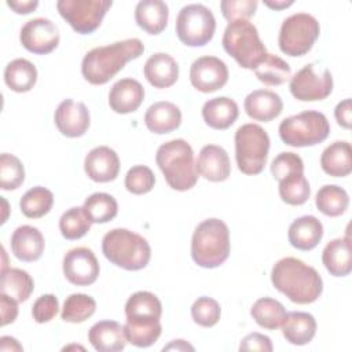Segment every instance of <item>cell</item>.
<instances>
[{
    "label": "cell",
    "mask_w": 352,
    "mask_h": 352,
    "mask_svg": "<svg viewBox=\"0 0 352 352\" xmlns=\"http://www.w3.org/2000/svg\"><path fill=\"white\" fill-rule=\"evenodd\" d=\"M221 43L224 51L243 69L254 70L267 54L257 28L246 19L228 22Z\"/></svg>",
    "instance_id": "8992f818"
},
{
    "label": "cell",
    "mask_w": 352,
    "mask_h": 352,
    "mask_svg": "<svg viewBox=\"0 0 352 352\" xmlns=\"http://www.w3.org/2000/svg\"><path fill=\"white\" fill-rule=\"evenodd\" d=\"M59 30L56 25L47 18H33L28 21L19 33L23 48L37 55L52 52L59 44Z\"/></svg>",
    "instance_id": "5bb4252c"
},
{
    "label": "cell",
    "mask_w": 352,
    "mask_h": 352,
    "mask_svg": "<svg viewBox=\"0 0 352 352\" xmlns=\"http://www.w3.org/2000/svg\"><path fill=\"white\" fill-rule=\"evenodd\" d=\"M254 74L265 85H282L292 76V69L286 60L267 52L254 67Z\"/></svg>",
    "instance_id": "8d00e7d4"
},
{
    "label": "cell",
    "mask_w": 352,
    "mask_h": 352,
    "mask_svg": "<svg viewBox=\"0 0 352 352\" xmlns=\"http://www.w3.org/2000/svg\"><path fill=\"white\" fill-rule=\"evenodd\" d=\"M274 349L271 338L261 333H250L242 338L239 344V351H261L271 352Z\"/></svg>",
    "instance_id": "c3c4849f"
},
{
    "label": "cell",
    "mask_w": 352,
    "mask_h": 352,
    "mask_svg": "<svg viewBox=\"0 0 352 352\" xmlns=\"http://www.w3.org/2000/svg\"><path fill=\"white\" fill-rule=\"evenodd\" d=\"M44 246L45 241L41 231L33 226H19L11 235V250L21 261L32 263L38 260Z\"/></svg>",
    "instance_id": "44dd1931"
},
{
    "label": "cell",
    "mask_w": 352,
    "mask_h": 352,
    "mask_svg": "<svg viewBox=\"0 0 352 352\" xmlns=\"http://www.w3.org/2000/svg\"><path fill=\"white\" fill-rule=\"evenodd\" d=\"M289 88L297 100H323L333 91V77L329 69L318 72L314 63H308L290 78Z\"/></svg>",
    "instance_id": "4fadbf2b"
},
{
    "label": "cell",
    "mask_w": 352,
    "mask_h": 352,
    "mask_svg": "<svg viewBox=\"0 0 352 352\" xmlns=\"http://www.w3.org/2000/svg\"><path fill=\"white\" fill-rule=\"evenodd\" d=\"M282 334L293 345H305L312 341L316 333L314 315L301 311L287 312L282 322Z\"/></svg>",
    "instance_id": "f1b7e54d"
},
{
    "label": "cell",
    "mask_w": 352,
    "mask_h": 352,
    "mask_svg": "<svg viewBox=\"0 0 352 352\" xmlns=\"http://www.w3.org/2000/svg\"><path fill=\"white\" fill-rule=\"evenodd\" d=\"M34 282L33 278L21 268H6L1 270L0 292L12 297L18 302L26 301L33 293Z\"/></svg>",
    "instance_id": "836d02e7"
},
{
    "label": "cell",
    "mask_w": 352,
    "mask_h": 352,
    "mask_svg": "<svg viewBox=\"0 0 352 352\" xmlns=\"http://www.w3.org/2000/svg\"><path fill=\"white\" fill-rule=\"evenodd\" d=\"M175 28L179 40L184 45L202 47L212 40L216 30V19L206 6L192 3L179 11Z\"/></svg>",
    "instance_id": "8fae6325"
},
{
    "label": "cell",
    "mask_w": 352,
    "mask_h": 352,
    "mask_svg": "<svg viewBox=\"0 0 352 352\" xmlns=\"http://www.w3.org/2000/svg\"><path fill=\"white\" fill-rule=\"evenodd\" d=\"M320 33L316 18L307 12H297L287 16L280 26L278 44L289 56H302L311 51Z\"/></svg>",
    "instance_id": "30bf717a"
},
{
    "label": "cell",
    "mask_w": 352,
    "mask_h": 352,
    "mask_svg": "<svg viewBox=\"0 0 352 352\" xmlns=\"http://www.w3.org/2000/svg\"><path fill=\"white\" fill-rule=\"evenodd\" d=\"M124 330L128 342L138 348H147L157 342L162 326L160 320H126Z\"/></svg>",
    "instance_id": "f35d334b"
},
{
    "label": "cell",
    "mask_w": 352,
    "mask_h": 352,
    "mask_svg": "<svg viewBox=\"0 0 352 352\" xmlns=\"http://www.w3.org/2000/svg\"><path fill=\"white\" fill-rule=\"evenodd\" d=\"M258 1L256 0H223L220 3L221 14L228 21H239V19H249L254 15L257 10Z\"/></svg>",
    "instance_id": "bcb514c9"
},
{
    "label": "cell",
    "mask_w": 352,
    "mask_h": 352,
    "mask_svg": "<svg viewBox=\"0 0 352 352\" xmlns=\"http://www.w3.org/2000/svg\"><path fill=\"white\" fill-rule=\"evenodd\" d=\"M220 304L212 297H198L191 305L192 320L202 327H213L220 320Z\"/></svg>",
    "instance_id": "ee69618b"
},
{
    "label": "cell",
    "mask_w": 352,
    "mask_h": 352,
    "mask_svg": "<svg viewBox=\"0 0 352 352\" xmlns=\"http://www.w3.org/2000/svg\"><path fill=\"white\" fill-rule=\"evenodd\" d=\"M271 173L279 182V195L283 202L298 206L308 201L311 187L304 176V162L292 151L278 154L271 162Z\"/></svg>",
    "instance_id": "52a82bcc"
},
{
    "label": "cell",
    "mask_w": 352,
    "mask_h": 352,
    "mask_svg": "<svg viewBox=\"0 0 352 352\" xmlns=\"http://www.w3.org/2000/svg\"><path fill=\"white\" fill-rule=\"evenodd\" d=\"M25 180V169L19 158L3 153L0 155V187L3 190H15Z\"/></svg>",
    "instance_id": "7bdbcfd3"
},
{
    "label": "cell",
    "mask_w": 352,
    "mask_h": 352,
    "mask_svg": "<svg viewBox=\"0 0 352 352\" xmlns=\"http://www.w3.org/2000/svg\"><path fill=\"white\" fill-rule=\"evenodd\" d=\"M264 4L272 10H283V8H287L289 6L293 4V0H289V1H285V0H280V1H270V0H265Z\"/></svg>",
    "instance_id": "11a10c76"
},
{
    "label": "cell",
    "mask_w": 352,
    "mask_h": 352,
    "mask_svg": "<svg viewBox=\"0 0 352 352\" xmlns=\"http://www.w3.org/2000/svg\"><path fill=\"white\" fill-rule=\"evenodd\" d=\"M168 6L161 0H142L135 8V21L148 34H160L168 23Z\"/></svg>",
    "instance_id": "f546056e"
},
{
    "label": "cell",
    "mask_w": 352,
    "mask_h": 352,
    "mask_svg": "<svg viewBox=\"0 0 352 352\" xmlns=\"http://www.w3.org/2000/svg\"><path fill=\"white\" fill-rule=\"evenodd\" d=\"M235 160L238 169L245 175L263 172L268 151L270 136L257 124H243L235 132Z\"/></svg>",
    "instance_id": "9c48e42d"
},
{
    "label": "cell",
    "mask_w": 352,
    "mask_h": 352,
    "mask_svg": "<svg viewBox=\"0 0 352 352\" xmlns=\"http://www.w3.org/2000/svg\"><path fill=\"white\" fill-rule=\"evenodd\" d=\"M102 252L110 263L126 271L142 270L151 258V248L146 238L126 228H113L106 232Z\"/></svg>",
    "instance_id": "277c9868"
},
{
    "label": "cell",
    "mask_w": 352,
    "mask_h": 352,
    "mask_svg": "<svg viewBox=\"0 0 352 352\" xmlns=\"http://www.w3.org/2000/svg\"><path fill=\"white\" fill-rule=\"evenodd\" d=\"M4 81L14 92H28L37 81V69L30 60L16 58L6 66Z\"/></svg>",
    "instance_id": "d6a6232c"
},
{
    "label": "cell",
    "mask_w": 352,
    "mask_h": 352,
    "mask_svg": "<svg viewBox=\"0 0 352 352\" xmlns=\"http://www.w3.org/2000/svg\"><path fill=\"white\" fill-rule=\"evenodd\" d=\"M52 204L54 194L45 187L36 186L22 195L19 201V208L26 217L38 219L51 210Z\"/></svg>",
    "instance_id": "ab89813d"
},
{
    "label": "cell",
    "mask_w": 352,
    "mask_h": 352,
    "mask_svg": "<svg viewBox=\"0 0 352 352\" xmlns=\"http://www.w3.org/2000/svg\"><path fill=\"white\" fill-rule=\"evenodd\" d=\"M143 51L144 45L139 38H126L109 45L95 47L82 58V77L94 85H103L122 70L129 60L139 58Z\"/></svg>",
    "instance_id": "7a4b0ae2"
},
{
    "label": "cell",
    "mask_w": 352,
    "mask_h": 352,
    "mask_svg": "<svg viewBox=\"0 0 352 352\" xmlns=\"http://www.w3.org/2000/svg\"><path fill=\"white\" fill-rule=\"evenodd\" d=\"M63 274L72 285L89 286L99 276L98 258L88 248H73L63 257Z\"/></svg>",
    "instance_id": "9a60e30c"
},
{
    "label": "cell",
    "mask_w": 352,
    "mask_h": 352,
    "mask_svg": "<svg viewBox=\"0 0 352 352\" xmlns=\"http://www.w3.org/2000/svg\"><path fill=\"white\" fill-rule=\"evenodd\" d=\"M323 236V226L315 216L307 214L296 219L289 226L287 238L293 248L298 250H311L319 245Z\"/></svg>",
    "instance_id": "d4e9b609"
},
{
    "label": "cell",
    "mask_w": 352,
    "mask_h": 352,
    "mask_svg": "<svg viewBox=\"0 0 352 352\" xmlns=\"http://www.w3.org/2000/svg\"><path fill=\"white\" fill-rule=\"evenodd\" d=\"M144 124L147 129L153 133H169L180 126L182 111L172 102H157L147 109L144 114Z\"/></svg>",
    "instance_id": "484cf974"
},
{
    "label": "cell",
    "mask_w": 352,
    "mask_h": 352,
    "mask_svg": "<svg viewBox=\"0 0 352 352\" xmlns=\"http://www.w3.org/2000/svg\"><path fill=\"white\" fill-rule=\"evenodd\" d=\"M250 315L260 327L275 330L282 324L286 309L278 300L271 297H261L252 305Z\"/></svg>",
    "instance_id": "d590c367"
},
{
    "label": "cell",
    "mask_w": 352,
    "mask_h": 352,
    "mask_svg": "<svg viewBox=\"0 0 352 352\" xmlns=\"http://www.w3.org/2000/svg\"><path fill=\"white\" fill-rule=\"evenodd\" d=\"M190 81L199 92H214L227 84L228 67L216 56H201L190 67Z\"/></svg>",
    "instance_id": "2e32d148"
},
{
    "label": "cell",
    "mask_w": 352,
    "mask_h": 352,
    "mask_svg": "<svg viewBox=\"0 0 352 352\" xmlns=\"http://www.w3.org/2000/svg\"><path fill=\"white\" fill-rule=\"evenodd\" d=\"M54 120L58 131L67 138L82 136L91 124V116L87 106L82 102H74L72 99H65L59 103Z\"/></svg>",
    "instance_id": "e0dca14e"
},
{
    "label": "cell",
    "mask_w": 352,
    "mask_h": 352,
    "mask_svg": "<svg viewBox=\"0 0 352 352\" xmlns=\"http://www.w3.org/2000/svg\"><path fill=\"white\" fill-rule=\"evenodd\" d=\"M230 256V231L220 219L199 223L191 238V257L204 268H216Z\"/></svg>",
    "instance_id": "5b68a950"
},
{
    "label": "cell",
    "mask_w": 352,
    "mask_h": 352,
    "mask_svg": "<svg viewBox=\"0 0 352 352\" xmlns=\"http://www.w3.org/2000/svg\"><path fill=\"white\" fill-rule=\"evenodd\" d=\"M197 172L209 182H224L231 173L227 151L217 144H206L201 148L195 162Z\"/></svg>",
    "instance_id": "d6986e66"
},
{
    "label": "cell",
    "mask_w": 352,
    "mask_h": 352,
    "mask_svg": "<svg viewBox=\"0 0 352 352\" xmlns=\"http://www.w3.org/2000/svg\"><path fill=\"white\" fill-rule=\"evenodd\" d=\"M144 99V88L135 78H122L113 84L109 92V106L114 113L136 111Z\"/></svg>",
    "instance_id": "ffe728a7"
},
{
    "label": "cell",
    "mask_w": 352,
    "mask_h": 352,
    "mask_svg": "<svg viewBox=\"0 0 352 352\" xmlns=\"http://www.w3.org/2000/svg\"><path fill=\"white\" fill-rule=\"evenodd\" d=\"M111 6V0H59L56 3L60 16L80 34L95 32Z\"/></svg>",
    "instance_id": "7c38bea8"
},
{
    "label": "cell",
    "mask_w": 352,
    "mask_h": 352,
    "mask_svg": "<svg viewBox=\"0 0 352 352\" xmlns=\"http://www.w3.org/2000/svg\"><path fill=\"white\" fill-rule=\"evenodd\" d=\"M143 73L153 87L169 88L179 78V65L169 54L157 52L146 60Z\"/></svg>",
    "instance_id": "cb8c5ba5"
},
{
    "label": "cell",
    "mask_w": 352,
    "mask_h": 352,
    "mask_svg": "<svg viewBox=\"0 0 352 352\" xmlns=\"http://www.w3.org/2000/svg\"><path fill=\"white\" fill-rule=\"evenodd\" d=\"M194 351V346L184 340H173L169 345L164 346V351Z\"/></svg>",
    "instance_id": "db71d44e"
},
{
    "label": "cell",
    "mask_w": 352,
    "mask_h": 352,
    "mask_svg": "<svg viewBox=\"0 0 352 352\" xmlns=\"http://www.w3.org/2000/svg\"><path fill=\"white\" fill-rule=\"evenodd\" d=\"M320 166L333 177H344L352 172V148L348 142L337 140L327 146L320 155Z\"/></svg>",
    "instance_id": "4dcf8cb0"
},
{
    "label": "cell",
    "mask_w": 352,
    "mask_h": 352,
    "mask_svg": "<svg viewBox=\"0 0 352 352\" xmlns=\"http://www.w3.org/2000/svg\"><path fill=\"white\" fill-rule=\"evenodd\" d=\"M271 282L296 304H311L323 292V280L318 271L296 257H283L271 271Z\"/></svg>",
    "instance_id": "6da1fadb"
},
{
    "label": "cell",
    "mask_w": 352,
    "mask_h": 352,
    "mask_svg": "<svg viewBox=\"0 0 352 352\" xmlns=\"http://www.w3.org/2000/svg\"><path fill=\"white\" fill-rule=\"evenodd\" d=\"M16 300H14L12 297L1 293L0 294V315H1V320L0 324L6 326L8 323H12L16 316H18V305H16Z\"/></svg>",
    "instance_id": "681fc988"
},
{
    "label": "cell",
    "mask_w": 352,
    "mask_h": 352,
    "mask_svg": "<svg viewBox=\"0 0 352 352\" xmlns=\"http://www.w3.org/2000/svg\"><path fill=\"white\" fill-rule=\"evenodd\" d=\"M84 212L91 223H107L118 213L116 198L107 192H94L84 201Z\"/></svg>",
    "instance_id": "74e56055"
},
{
    "label": "cell",
    "mask_w": 352,
    "mask_h": 352,
    "mask_svg": "<svg viewBox=\"0 0 352 352\" xmlns=\"http://www.w3.org/2000/svg\"><path fill=\"white\" fill-rule=\"evenodd\" d=\"M91 221L87 217L84 208L74 206L66 210L59 219V230L63 238L76 241L82 238L91 228Z\"/></svg>",
    "instance_id": "b9f144b4"
},
{
    "label": "cell",
    "mask_w": 352,
    "mask_h": 352,
    "mask_svg": "<svg viewBox=\"0 0 352 352\" xmlns=\"http://www.w3.org/2000/svg\"><path fill=\"white\" fill-rule=\"evenodd\" d=\"M155 161L170 188L187 191L195 186L198 172L194 151L184 139H173L161 144Z\"/></svg>",
    "instance_id": "3957f363"
},
{
    "label": "cell",
    "mask_w": 352,
    "mask_h": 352,
    "mask_svg": "<svg viewBox=\"0 0 352 352\" xmlns=\"http://www.w3.org/2000/svg\"><path fill=\"white\" fill-rule=\"evenodd\" d=\"M59 311V301L54 294H43L40 296L33 307L32 316L37 323H47L52 320Z\"/></svg>",
    "instance_id": "7dc6e473"
},
{
    "label": "cell",
    "mask_w": 352,
    "mask_h": 352,
    "mask_svg": "<svg viewBox=\"0 0 352 352\" xmlns=\"http://www.w3.org/2000/svg\"><path fill=\"white\" fill-rule=\"evenodd\" d=\"M239 109L234 99L227 96H217L205 102L202 107V118L206 125L213 129H227L238 118Z\"/></svg>",
    "instance_id": "4316f807"
},
{
    "label": "cell",
    "mask_w": 352,
    "mask_h": 352,
    "mask_svg": "<svg viewBox=\"0 0 352 352\" xmlns=\"http://www.w3.org/2000/svg\"><path fill=\"white\" fill-rule=\"evenodd\" d=\"M322 263L333 276H346L352 271L349 235L330 241L322 252Z\"/></svg>",
    "instance_id": "83f0119b"
},
{
    "label": "cell",
    "mask_w": 352,
    "mask_h": 352,
    "mask_svg": "<svg viewBox=\"0 0 352 352\" xmlns=\"http://www.w3.org/2000/svg\"><path fill=\"white\" fill-rule=\"evenodd\" d=\"M7 6L11 10H14V12L25 15V14H30L32 11H34L38 6V1L37 0H23V1H21V0H8Z\"/></svg>",
    "instance_id": "816d5d0a"
},
{
    "label": "cell",
    "mask_w": 352,
    "mask_h": 352,
    "mask_svg": "<svg viewBox=\"0 0 352 352\" xmlns=\"http://www.w3.org/2000/svg\"><path fill=\"white\" fill-rule=\"evenodd\" d=\"M161 315L162 304L154 293L136 292L126 300V320H160Z\"/></svg>",
    "instance_id": "1f68e13d"
},
{
    "label": "cell",
    "mask_w": 352,
    "mask_h": 352,
    "mask_svg": "<svg viewBox=\"0 0 352 352\" xmlns=\"http://www.w3.org/2000/svg\"><path fill=\"white\" fill-rule=\"evenodd\" d=\"M330 133L326 116L316 110H307L290 116L279 124V138L292 147H308L322 143Z\"/></svg>",
    "instance_id": "ba28073f"
},
{
    "label": "cell",
    "mask_w": 352,
    "mask_h": 352,
    "mask_svg": "<svg viewBox=\"0 0 352 352\" xmlns=\"http://www.w3.org/2000/svg\"><path fill=\"white\" fill-rule=\"evenodd\" d=\"M154 184L155 176L153 170L146 165H135L125 175V187L132 194H146L153 190Z\"/></svg>",
    "instance_id": "f6af8a7d"
},
{
    "label": "cell",
    "mask_w": 352,
    "mask_h": 352,
    "mask_svg": "<svg viewBox=\"0 0 352 352\" xmlns=\"http://www.w3.org/2000/svg\"><path fill=\"white\" fill-rule=\"evenodd\" d=\"M84 170L94 182H113L120 172V158L113 148L98 146L87 154L84 160Z\"/></svg>",
    "instance_id": "ac0fdd59"
},
{
    "label": "cell",
    "mask_w": 352,
    "mask_h": 352,
    "mask_svg": "<svg viewBox=\"0 0 352 352\" xmlns=\"http://www.w3.org/2000/svg\"><path fill=\"white\" fill-rule=\"evenodd\" d=\"M243 107L250 118L268 122L282 113L283 102L274 91L256 89L245 98Z\"/></svg>",
    "instance_id": "603a6c76"
},
{
    "label": "cell",
    "mask_w": 352,
    "mask_h": 352,
    "mask_svg": "<svg viewBox=\"0 0 352 352\" xmlns=\"http://www.w3.org/2000/svg\"><path fill=\"white\" fill-rule=\"evenodd\" d=\"M96 311V301L84 293L70 294L60 312V318L69 323H81L91 318Z\"/></svg>",
    "instance_id": "60d3db41"
},
{
    "label": "cell",
    "mask_w": 352,
    "mask_h": 352,
    "mask_svg": "<svg viewBox=\"0 0 352 352\" xmlns=\"http://www.w3.org/2000/svg\"><path fill=\"white\" fill-rule=\"evenodd\" d=\"M22 345L10 336H3L0 338V351H22Z\"/></svg>",
    "instance_id": "f5cc1de1"
},
{
    "label": "cell",
    "mask_w": 352,
    "mask_h": 352,
    "mask_svg": "<svg viewBox=\"0 0 352 352\" xmlns=\"http://www.w3.org/2000/svg\"><path fill=\"white\" fill-rule=\"evenodd\" d=\"M88 340L99 352L122 351L128 342L124 326L116 320H100L88 331Z\"/></svg>",
    "instance_id": "7402d4cb"
},
{
    "label": "cell",
    "mask_w": 352,
    "mask_h": 352,
    "mask_svg": "<svg viewBox=\"0 0 352 352\" xmlns=\"http://www.w3.org/2000/svg\"><path fill=\"white\" fill-rule=\"evenodd\" d=\"M334 117L338 122L340 126L345 129H351V122H352V102L351 99H344L340 102L336 109H334Z\"/></svg>",
    "instance_id": "f907efd6"
},
{
    "label": "cell",
    "mask_w": 352,
    "mask_h": 352,
    "mask_svg": "<svg viewBox=\"0 0 352 352\" xmlns=\"http://www.w3.org/2000/svg\"><path fill=\"white\" fill-rule=\"evenodd\" d=\"M315 205L323 214L329 217H337L345 213L348 209L349 197L342 187L336 184H326L316 192Z\"/></svg>",
    "instance_id": "e575fe53"
}]
</instances>
